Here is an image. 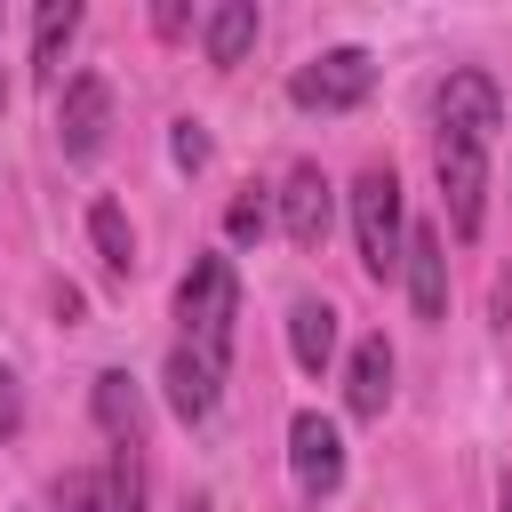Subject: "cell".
Masks as SVG:
<instances>
[{"instance_id":"cell-11","label":"cell","mask_w":512,"mask_h":512,"mask_svg":"<svg viewBox=\"0 0 512 512\" xmlns=\"http://www.w3.org/2000/svg\"><path fill=\"white\" fill-rule=\"evenodd\" d=\"M160 376H168V408H176L184 424H208V416H216V392H224V360H208V352L176 344Z\"/></svg>"},{"instance_id":"cell-9","label":"cell","mask_w":512,"mask_h":512,"mask_svg":"<svg viewBox=\"0 0 512 512\" xmlns=\"http://www.w3.org/2000/svg\"><path fill=\"white\" fill-rule=\"evenodd\" d=\"M328 224H336V184H328L312 160L288 168V184H280V232H288L296 248H320Z\"/></svg>"},{"instance_id":"cell-7","label":"cell","mask_w":512,"mask_h":512,"mask_svg":"<svg viewBox=\"0 0 512 512\" xmlns=\"http://www.w3.org/2000/svg\"><path fill=\"white\" fill-rule=\"evenodd\" d=\"M104 128H112V88L96 72L64 80V96H56V144H64V160H96Z\"/></svg>"},{"instance_id":"cell-2","label":"cell","mask_w":512,"mask_h":512,"mask_svg":"<svg viewBox=\"0 0 512 512\" xmlns=\"http://www.w3.org/2000/svg\"><path fill=\"white\" fill-rule=\"evenodd\" d=\"M352 240H360L368 280H392V272H400L408 232H400V176H392V168H360V176H352Z\"/></svg>"},{"instance_id":"cell-1","label":"cell","mask_w":512,"mask_h":512,"mask_svg":"<svg viewBox=\"0 0 512 512\" xmlns=\"http://www.w3.org/2000/svg\"><path fill=\"white\" fill-rule=\"evenodd\" d=\"M176 320H184V344L224 360L232 352V320H240V272L232 256H192V272L176 280Z\"/></svg>"},{"instance_id":"cell-8","label":"cell","mask_w":512,"mask_h":512,"mask_svg":"<svg viewBox=\"0 0 512 512\" xmlns=\"http://www.w3.org/2000/svg\"><path fill=\"white\" fill-rule=\"evenodd\" d=\"M504 128V96H496V80L488 72H448L440 80V136H472V144H488Z\"/></svg>"},{"instance_id":"cell-5","label":"cell","mask_w":512,"mask_h":512,"mask_svg":"<svg viewBox=\"0 0 512 512\" xmlns=\"http://www.w3.org/2000/svg\"><path fill=\"white\" fill-rule=\"evenodd\" d=\"M288 472H296L304 496H336V480H344V432L320 408H296L288 416Z\"/></svg>"},{"instance_id":"cell-10","label":"cell","mask_w":512,"mask_h":512,"mask_svg":"<svg viewBox=\"0 0 512 512\" xmlns=\"http://www.w3.org/2000/svg\"><path fill=\"white\" fill-rule=\"evenodd\" d=\"M400 272H408V304H416V320H448V240H440L432 224L408 232Z\"/></svg>"},{"instance_id":"cell-12","label":"cell","mask_w":512,"mask_h":512,"mask_svg":"<svg viewBox=\"0 0 512 512\" xmlns=\"http://www.w3.org/2000/svg\"><path fill=\"white\" fill-rule=\"evenodd\" d=\"M88 408H96V424L112 432V448H136V440H144V392H136L128 368H104L96 392H88Z\"/></svg>"},{"instance_id":"cell-4","label":"cell","mask_w":512,"mask_h":512,"mask_svg":"<svg viewBox=\"0 0 512 512\" xmlns=\"http://www.w3.org/2000/svg\"><path fill=\"white\" fill-rule=\"evenodd\" d=\"M432 168H440L448 232L472 240V232H480V200H488V144H472V136H440V144H432Z\"/></svg>"},{"instance_id":"cell-18","label":"cell","mask_w":512,"mask_h":512,"mask_svg":"<svg viewBox=\"0 0 512 512\" xmlns=\"http://www.w3.org/2000/svg\"><path fill=\"white\" fill-rule=\"evenodd\" d=\"M264 224H272V208H264V192L248 184V192L224 208V232H232V240H264Z\"/></svg>"},{"instance_id":"cell-14","label":"cell","mask_w":512,"mask_h":512,"mask_svg":"<svg viewBox=\"0 0 512 512\" xmlns=\"http://www.w3.org/2000/svg\"><path fill=\"white\" fill-rule=\"evenodd\" d=\"M288 352H296L304 376H320V368L336 360V312H328L320 296H304V304L288 312Z\"/></svg>"},{"instance_id":"cell-15","label":"cell","mask_w":512,"mask_h":512,"mask_svg":"<svg viewBox=\"0 0 512 512\" xmlns=\"http://www.w3.org/2000/svg\"><path fill=\"white\" fill-rule=\"evenodd\" d=\"M72 32H80V0H48V8L32 16V72H40V80H56V72H64Z\"/></svg>"},{"instance_id":"cell-22","label":"cell","mask_w":512,"mask_h":512,"mask_svg":"<svg viewBox=\"0 0 512 512\" xmlns=\"http://www.w3.org/2000/svg\"><path fill=\"white\" fill-rule=\"evenodd\" d=\"M184 512H208V504H184Z\"/></svg>"},{"instance_id":"cell-17","label":"cell","mask_w":512,"mask_h":512,"mask_svg":"<svg viewBox=\"0 0 512 512\" xmlns=\"http://www.w3.org/2000/svg\"><path fill=\"white\" fill-rule=\"evenodd\" d=\"M88 240H96V264H104L112 280L136 272V232H128V208H120V200H96V208H88Z\"/></svg>"},{"instance_id":"cell-21","label":"cell","mask_w":512,"mask_h":512,"mask_svg":"<svg viewBox=\"0 0 512 512\" xmlns=\"http://www.w3.org/2000/svg\"><path fill=\"white\" fill-rule=\"evenodd\" d=\"M496 512H512V480H504V496H496Z\"/></svg>"},{"instance_id":"cell-19","label":"cell","mask_w":512,"mask_h":512,"mask_svg":"<svg viewBox=\"0 0 512 512\" xmlns=\"http://www.w3.org/2000/svg\"><path fill=\"white\" fill-rule=\"evenodd\" d=\"M168 152H176V168H200V160H208V128H200V120H176Z\"/></svg>"},{"instance_id":"cell-3","label":"cell","mask_w":512,"mask_h":512,"mask_svg":"<svg viewBox=\"0 0 512 512\" xmlns=\"http://www.w3.org/2000/svg\"><path fill=\"white\" fill-rule=\"evenodd\" d=\"M368 88H376V56H368V48H320V56L296 64V80H288V96H296L304 112H352Z\"/></svg>"},{"instance_id":"cell-16","label":"cell","mask_w":512,"mask_h":512,"mask_svg":"<svg viewBox=\"0 0 512 512\" xmlns=\"http://www.w3.org/2000/svg\"><path fill=\"white\" fill-rule=\"evenodd\" d=\"M248 48H256V0H216L208 8V64L232 72Z\"/></svg>"},{"instance_id":"cell-13","label":"cell","mask_w":512,"mask_h":512,"mask_svg":"<svg viewBox=\"0 0 512 512\" xmlns=\"http://www.w3.org/2000/svg\"><path fill=\"white\" fill-rule=\"evenodd\" d=\"M344 400H352V416H384V400H392V344H384V336H360V344H352Z\"/></svg>"},{"instance_id":"cell-20","label":"cell","mask_w":512,"mask_h":512,"mask_svg":"<svg viewBox=\"0 0 512 512\" xmlns=\"http://www.w3.org/2000/svg\"><path fill=\"white\" fill-rule=\"evenodd\" d=\"M16 424H24V400H16V376L0 368V440H16Z\"/></svg>"},{"instance_id":"cell-6","label":"cell","mask_w":512,"mask_h":512,"mask_svg":"<svg viewBox=\"0 0 512 512\" xmlns=\"http://www.w3.org/2000/svg\"><path fill=\"white\" fill-rule=\"evenodd\" d=\"M144 504V464L136 448H112L104 472H64L56 480V512H136Z\"/></svg>"},{"instance_id":"cell-23","label":"cell","mask_w":512,"mask_h":512,"mask_svg":"<svg viewBox=\"0 0 512 512\" xmlns=\"http://www.w3.org/2000/svg\"><path fill=\"white\" fill-rule=\"evenodd\" d=\"M0 104H8V88H0Z\"/></svg>"}]
</instances>
